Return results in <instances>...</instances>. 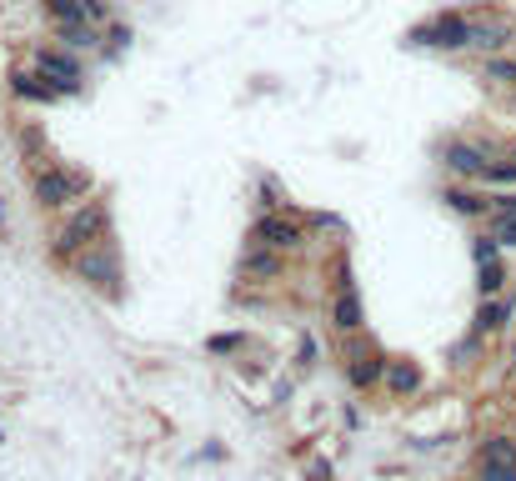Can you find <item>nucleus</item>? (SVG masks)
Returning a JSON list of instances; mask_svg holds the SVG:
<instances>
[{"label": "nucleus", "instance_id": "ddd939ff", "mask_svg": "<svg viewBox=\"0 0 516 481\" xmlns=\"http://www.w3.org/2000/svg\"><path fill=\"white\" fill-rule=\"evenodd\" d=\"M506 40H512V21H481V26H471V46L477 51H502Z\"/></svg>", "mask_w": 516, "mask_h": 481}, {"label": "nucleus", "instance_id": "393cba45", "mask_svg": "<svg viewBox=\"0 0 516 481\" xmlns=\"http://www.w3.org/2000/svg\"><path fill=\"white\" fill-rule=\"evenodd\" d=\"M236 346H241V336H216L211 351H236Z\"/></svg>", "mask_w": 516, "mask_h": 481}, {"label": "nucleus", "instance_id": "412c9836", "mask_svg": "<svg viewBox=\"0 0 516 481\" xmlns=\"http://www.w3.org/2000/svg\"><path fill=\"white\" fill-rule=\"evenodd\" d=\"M477 477L481 481H516V467H506V461H481Z\"/></svg>", "mask_w": 516, "mask_h": 481}, {"label": "nucleus", "instance_id": "f257e3e1", "mask_svg": "<svg viewBox=\"0 0 516 481\" xmlns=\"http://www.w3.org/2000/svg\"><path fill=\"white\" fill-rule=\"evenodd\" d=\"M106 221H111V215H106V206H101V201L86 206L80 215H71V221H65V231L55 236V256H76L80 246H90V240H96V236L106 231Z\"/></svg>", "mask_w": 516, "mask_h": 481}, {"label": "nucleus", "instance_id": "aec40b11", "mask_svg": "<svg viewBox=\"0 0 516 481\" xmlns=\"http://www.w3.org/2000/svg\"><path fill=\"white\" fill-rule=\"evenodd\" d=\"M481 181H491V186H516V161H491Z\"/></svg>", "mask_w": 516, "mask_h": 481}, {"label": "nucleus", "instance_id": "a878e982", "mask_svg": "<svg viewBox=\"0 0 516 481\" xmlns=\"http://www.w3.org/2000/svg\"><path fill=\"white\" fill-rule=\"evenodd\" d=\"M496 215H516V196H502V201H496Z\"/></svg>", "mask_w": 516, "mask_h": 481}, {"label": "nucleus", "instance_id": "b1692460", "mask_svg": "<svg viewBox=\"0 0 516 481\" xmlns=\"http://www.w3.org/2000/svg\"><path fill=\"white\" fill-rule=\"evenodd\" d=\"M496 246H502L496 236H481L477 240V261H496Z\"/></svg>", "mask_w": 516, "mask_h": 481}, {"label": "nucleus", "instance_id": "5701e85b", "mask_svg": "<svg viewBox=\"0 0 516 481\" xmlns=\"http://www.w3.org/2000/svg\"><path fill=\"white\" fill-rule=\"evenodd\" d=\"M491 236L502 240V246H516V215H496V231Z\"/></svg>", "mask_w": 516, "mask_h": 481}, {"label": "nucleus", "instance_id": "4468645a", "mask_svg": "<svg viewBox=\"0 0 516 481\" xmlns=\"http://www.w3.org/2000/svg\"><path fill=\"white\" fill-rule=\"evenodd\" d=\"M481 461H506V467H516V442L512 436H486V442H481Z\"/></svg>", "mask_w": 516, "mask_h": 481}, {"label": "nucleus", "instance_id": "1a4fd4ad", "mask_svg": "<svg viewBox=\"0 0 516 481\" xmlns=\"http://www.w3.org/2000/svg\"><path fill=\"white\" fill-rule=\"evenodd\" d=\"M331 321H336V331H356V326H361V296H356L351 281H341L336 301H331Z\"/></svg>", "mask_w": 516, "mask_h": 481}, {"label": "nucleus", "instance_id": "f8f14e48", "mask_svg": "<svg viewBox=\"0 0 516 481\" xmlns=\"http://www.w3.org/2000/svg\"><path fill=\"white\" fill-rule=\"evenodd\" d=\"M241 271H246L251 281H276L281 271H286V261H281V256L266 246V251H251V256H246V261H241Z\"/></svg>", "mask_w": 516, "mask_h": 481}, {"label": "nucleus", "instance_id": "6e6552de", "mask_svg": "<svg viewBox=\"0 0 516 481\" xmlns=\"http://www.w3.org/2000/svg\"><path fill=\"white\" fill-rule=\"evenodd\" d=\"M346 376H351L356 392L376 386V381L386 376V356H381V351H356V356H351V367H346Z\"/></svg>", "mask_w": 516, "mask_h": 481}, {"label": "nucleus", "instance_id": "f03ea898", "mask_svg": "<svg viewBox=\"0 0 516 481\" xmlns=\"http://www.w3.org/2000/svg\"><path fill=\"white\" fill-rule=\"evenodd\" d=\"M80 190H90V176H80V171H40L36 176V201L40 206H71Z\"/></svg>", "mask_w": 516, "mask_h": 481}, {"label": "nucleus", "instance_id": "dca6fc26", "mask_svg": "<svg viewBox=\"0 0 516 481\" xmlns=\"http://www.w3.org/2000/svg\"><path fill=\"white\" fill-rule=\"evenodd\" d=\"M446 201H452V206H456V211H461V215H481V211H486V206H491V201H481L477 190H461V186H456V190H446Z\"/></svg>", "mask_w": 516, "mask_h": 481}, {"label": "nucleus", "instance_id": "f3484780", "mask_svg": "<svg viewBox=\"0 0 516 481\" xmlns=\"http://www.w3.org/2000/svg\"><path fill=\"white\" fill-rule=\"evenodd\" d=\"M506 326V306L502 301H486L477 311V331H502Z\"/></svg>", "mask_w": 516, "mask_h": 481}, {"label": "nucleus", "instance_id": "39448f33", "mask_svg": "<svg viewBox=\"0 0 516 481\" xmlns=\"http://www.w3.org/2000/svg\"><path fill=\"white\" fill-rule=\"evenodd\" d=\"M76 271L90 281V286H101V291L115 296V281H121V271H115V256L111 251H86L76 261Z\"/></svg>", "mask_w": 516, "mask_h": 481}, {"label": "nucleus", "instance_id": "6ab92c4d", "mask_svg": "<svg viewBox=\"0 0 516 481\" xmlns=\"http://www.w3.org/2000/svg\"><path fill=\"white\" fill-rule=\"evenodd\" d=\"M15 90H21V96H30V101H51L61 86H40V76H15Z\"/></svg>", "mask_w": 516, "mask_h": 481}, {"label": "nucleus", "instance_id": "423d86ee", "mask_svg": "<svg viewBox=\"0 0 516 481\" xmlns=\"http://www.w3.org/2000/svg\"><path fill=\"white\" fill-rule=\"evenodd\" d=\"M486 151L481 146H466V140H452L446 146V171H456V176H486Z\"/></svg>", "mask_w": 516, "mask_h": 481}, {"label": "nucleus", "instance_id": "20e7f679", "mask_svg": "<svg viewBox=\"0 0 516 481\" xmlns=\"http://www.w3.org/2000/svg\"><path fill=\"white\" fill-rule=\"evenodd\" d=\"M416 40H427V46H441V51H461V46H471V26H466L461 15H441L436 26L416 30Z\"/></svg>", "mask_w": 516, "mask_h": 481}, {"label": "nucleus", "instance_id": "0eeeda50", "mask_svg": "<svg viewBox=\"0 0 516 481\" xmlns=\"http://www.w3.org/2000/svg\"><path fill=\"white\" fill-rule=\"evenodd\" d=\"M36 65H40V76H46V80H55L61 90H71V86L80 80V65L71 61L65 51H40V55H36Z\"/></svg>", "mask_w": 516, "mask_h": 481}, {"label": "nucleus", "instance_id": "9b49d317", "mask_svg": "<svg viewBox=\"0 0 516 481\" xmlns=\"http://www.w3.org/2000/svg\"><path fill=\"white\" fill-rule=\"evenodd\" d=\"M381 381L391 386V396H411V392H421V367L416 361H386Z\"/></svg>", "mask_w": 516, "mask_h": 481}, {"label": "nucleus", "instance_id": "7ed1b4c3", "mask_svg": "<svg viewBox=\"0 0 516 481\" xmlns=\"http://www.w3.org/2000/svg\"><path fill=\"white\" fill-rule=\"evenodd\" d=\"M251 240L256 246H271V251H296V246L306 240V231L296 226V221H286V215H261L256 231H251Z\"/></svg>", "mask_w": 516, "mask_h": 481}, {"label": "nucleus", "instance_id": "2eb2a0df", "mask_svg": "<svg viewBox=\"0 0 516 481\" xmlns=\"http://www.w3.org/2000/svg\"><path fill=\"white\" fill-rule=\"evenodd\" d=\"M55 30H61V40L65 46H76V51L80 46H96V26H86V21H61Z\"/></svg>", "mask_w": 516, "mask_h": 481}, {"label": "nucleus", "instance_id": "a211bd4d", "mask_svg": "<svg viewBox=\"0 0 516 481\" xmlns=\"http://www.w3.org/2000/svg\"><path fill=\"white\" fill-rule=\"evenodd\" d=\"M502 281H506V271H502V261H481V296H496L502 291Z\"/></svg>", "mask_w": 516, "mask_h": 481}, {"label": "nucleus", "instance_id": "4be33fe9", "mask_svg": "<svg viewBox=\"0 0 516 481\" xmlns=\"http://www.w3.org/2000/svg\"><path fill=\"white\" fill-rule=\"evenodd\" d=\"M486 80H502V86H516V61H486Z\"/></svg>", "mask_w": 516, "mask_h": 481}, {"label": "nucleus", "instance_id": "9d476101", "mask_svg": "<svg viewBox=\"0 0 516 481\" xmlns=\"http://www.w3.org/2000/svg\"><path fill=\"white\" fill-rule=\"evenodd\" d=\"M51 15H55V26H61V21H86V26H96V21H106V5L101 0H51Z\"/></svg>", "mask_w": 516, "mask_h": 481}]
</instances>
